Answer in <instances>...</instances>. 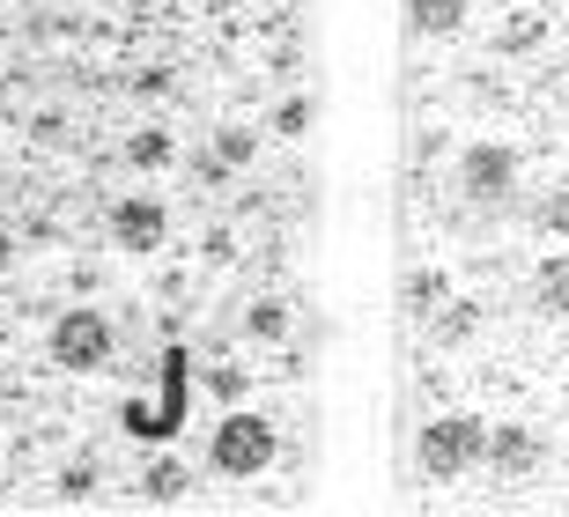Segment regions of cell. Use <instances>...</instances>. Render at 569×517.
Instances as JSON below:
<instances>
[{
    "label": "cell",
    "instance_id": "obj_9",
    "mask_svg": "<svg viewBox=\"0 0 569 517\" xmlns=\"http://www.w3.org/2000/svg\"><path fill=\"white\" fill-rule=\"evenodd\" d=\"M540 222H548V229H562V237H569V186H562V192H555V200H548V207H540Z\"/></svg>",
    "mask_w": 569,
    "mask_h": 517
},
{
    "label": "cell",
    "instance_id": "obj_6",
    "mask_svg": "<svg viewBox=\"0 0 569 517\" xmlns=\"http://www.w3.org/2000/svg\"><path fill=\"white\" fill-rule=\"evenodd\" d=\"M488 444V458L503 466V474H532V458H540V444H532L526 429H496V436H481Z\"/></svg>",
    "mask_w": 569,
    "mask_h": 517
},
{
    "label": "cell",
    "instance_id": "obj_2",
    "mask_svg": "<svg viewBox=\"0 0 569 517\" xmlns=\"http://www.w3.org/2000/svg\"><path fill=\"white\" fill-rule=\"evenodd\" d=\"M104 348H111V332H104L97 310H67L60 326H52V362H60V370H97Z\"/></svg>",
    "mask_w": 569,
    "mask_h": 517
},
{
    "label": "cell",
    "instance_id": "obj_5",
    "mask_svg": "<svg viewBox=\"0 0 569 517\" xmlns=\"http://www.w3.org/2000/svg\"><path fill=\"white\" fill-rule=\"evenodd\" d=\"M111 229H119V245H127V251H148L156 237H163V207H156V200H119V207H111Z\"/></svg>",
    "mask_w": 569,
    "mask_h": 517
},
{
    "label": "cell",
    "instance_id": "obj_3",
    "mask_svg": "<svg viewBox=\"0 0 569 517\" xmlns=\"http://www.w3.org/2000/svg\"><path fill=\"white\" fill-rule=\"evenodd\" d=\"M473 458H481V429H473V421H429V429H422V466H429V480L466 474Z\"/></svg>",
    "mask_w": 569,
    "mask_h": 517
},
{
    "label": "cell",
    "instance_id": "obj_4",
    "mask_svg": "<svg viewBox=\"0 0 569 517\" xmlns=\"http://www.w3.org/2000/svg\"><path fill=\"white\" fill-rule=\"evenodd\" d=\"M510 178H518V163H510L503 141H473L459 156V192H466V200H503Z\"/></svg>",
    "mask_w": 569,
    "mask_h": 517
},
{
    "label": "cell",
    "instance_id": "obj_1",
    "mask_svg": "<svg viewBox=\"0 0 569 517\" xmlns=\"http://www.w3.org/2000/svg\"><path fill=\"white\" fill-rule=\"evenodd\" d=\"M274 458V429L252 421V414H237L230 429H214V474H259Z\"/></svg>",
    "mask_w": 569,
    "mask_h": 517
},
{
    "label": "cell",
    "instance_id": "obj_8",
    "mask_svg": "<svg viewBox=\"0 0 569 517\" xmlns=\"http://www.w3.org/2000/svg\"><path fill=\"white\" fill-rule=\"evenodd\" d=\"M459 8H466V0H415V22H422V30H451Z\"/></svg>",
    "mask_w": 569,
    "mask_h": 517
},
{
    "label": "cell",
    "instance_id": "obj_7",
    "mask_svg": "<svg viewBox=\"0 0 569 517\" xmlns=\"http://www.w3.org/2000/svg\"><path fill=\"white\" fill-rule=\"evenodd\" d=\"M540 304L569 310V259H540Z\"/></svg>",
    "mask_w": 569,
    "mask_h": 517
}]
</instances>
